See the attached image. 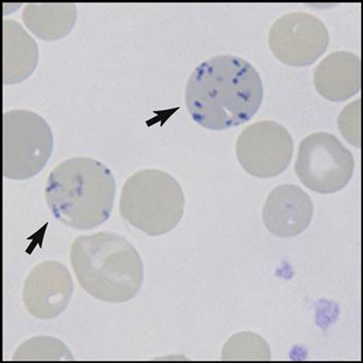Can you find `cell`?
<instances>
[{
    "label": "cell",
    "instance_id": "6da1fadb",
    "mask_svg": "<svg viewBox=\"0 0 363 363\" xmlns=\"http://www.w3.org/2000/svg\"><path fill=\"white\" fill-rule=\"evenodd\" d=\"M264 99L259 72L233 55L212 57L196 67L186 89V105L194 122L223 131L250 122Z\"/></svg>",
    "mask_w": 363,
    "mask_h": 363
},
{
    "label": "cell",
    "instance_id": "7a4b0ae2",
    "mask_svg": "<svg viewBox=\"0 0 363 363\" xmlns=\"http://www.w3.org/2000/svg\"><path fill=\"white\" fill-rule=\"evenodd\" d=\"M116 179L104 164L77 157L59 164L49 175L45 197L55 219L74 230H93L111 218Z\"/></svg>",
    "mask_w": 363,
    "mask_h": 363
},
{
    "label": "cell",
    "instance_id": "3957f363",
    "mask_svg": "<svg viewBox=\"0 0 363 363\" xmlns=\"http://www.w3.org/2000/svg\"><path fill=\"white\" fill-rule=\"evenodd\" d=\"M70 262L82 289L96 300L125 303L143 286V260L121 235L101 232L77 237Z\"/></svg>",
    "mask_w": 363,
    "mask_h": 363
},
{
    "label": "cell",
    "instance_id": "277c9868",
    "mask_svg": "<svg viewBox=\"0 0 363 363\" xmlns=\"http://www.w3.org/2000/svg\"><path fill=\"white\" fill-rule=\"evenodd\" d=\"M182 187L169 173L157 169L138 171L128 178L120 199V213L132 227L148 236L168 234L184 213Z\"/></svg>",
    "mask_w": 363,
    "mask_h": 363
},
{
    "label": "cell",
    "instance_id": "5b68a950",
    "mask_svg": "<svg viewBox=\"0 0 363 363\" xmlns=\"http://www.w3.org/2000/svg\"><path fill=\"white\" fill-rule=\"evenodd\" d=\"M54 148L51 127L27 109L4 114V175L13 180L36 177L47 166Z\"/></svg>",
    "mask_w": 363,
    "mask_h": 363
},
{
    "label": "cell",
    "instance_id": "8992f818",
    "mask_svg": "<svg viewBox=\"0 0 363 363\" xmlns=\"http://www.w3.org/2000/svg\"><path fill=\"white\" fill-rule=\"evenodd\" d=\"M354 168L350 150L326 132L311 134L301 141L294 166L301 184L323 195L346 187L353 177Z\"/></svg>",
    "mask_w": 363,
    "mask_h": 363
},
{
    "label": "cell",
    "instance_id": "52a82bcc",
    "mask_svg": "<svg viewBox=\"0 0 363 363\" xmlns=\"http://www.w3.org/2000/svg\"><path fill=\"white\" fill-rule=\"evenodd\" d=\"M240 165L248 174L272 178L291 165L294 140L286 128L273 121H260L242 131L236 143Z\"/></svg>",
    "mask_w": 363,
    "mask_h": 363
},
{
    "label": "cell",
    "instance_id": "ba28073f",
    "mask_svg": "<svg viewBox=\"0 0 363 363\" xmlns=\"http://www.w3.org/2000/svg\"><path fill=\"white\" fill-rule=\"evenodd\" d=\"M330 34L325 24L307 13H289L272 26L269 45L276 59L292 66L306 67L316 62L328 50Z\"/></svg>",
    "mask_w": 363,
    "mask_h": 363
},
{
    "label": "cell",
    "instance_id": "9c48e42d",
    "mask_svg": "<svg viewBox=\"0 0 363 363\" xmlns=\"http://www.w3.org/2000/svg\"><path fill=\"white\" fill-rule=\"evenodd\" d=\"M72 294L73 281L67 268L56 260H45L27 276L23 303L32 316L49 320L65 311Z\"/></svg>",
    "mask_w": 363,
    "mask_h": 363
},
{
    "label": "cell",
    "instance_id": "30bf717a",
    "mask_svg": "<svg viewBox=\"0 0 363 363\" xmlns=\"http://www.w3.org/2000/svg\"><path fill=\"white\" fill-rule=\"evenodd\" d=\"M313 214L310 196L296 184H283L274 189L267 199L262 220L271 234L291 238L309 228Z\"/></svg>",
    "mask_w": 363,
    "mask_h": 363
},
{
    "label": "cell",
    "instance_id": "8fae6325",
    "mask_svg": "<svg viewBox=\"0 0 363 363\" xmlns=\"http://www.w3.org/2000/svg\"><path fill=\"white\" fill-rule=\"evenodd\" d=\"M362 63L353 52H332L319 63L314 73L317 92L328 101L344 102L359 92Z\"/></svg>",
    "mask_w": 363,
    "mask_h": 363
},
{
    "label": "cell",
    "instance_id": "7c38bea8",
    "mask_svg": "<svg viewBox=\"0 0 363 363\" xmlns=\"http://www.w3.org/2000/svg\"><path fill=\"white\" fill-rule=\"evenodd\" d=\"M38 47L20 23L4 20V83L21 84L36 69Z\"/></svg>",
    "mask_w": 363,
    "mask_h": 363
},
{
    "label": "cell",
    "instance_id": "4fadbf2b",
    "mask_svg": "<svg viewBox=\"0 0 363 363\" xmlns=\"http://www.w3.org/2000/svg\"><path fill=\"white\" fill-rule=\"evenodd\" d=\"M25 26L40 40L56 42L72 32L77 22L73 4H29L23 10Z\"/></svg>",
    "mask_w": 363,
    "mask_h": 363
},
{
    "label": "cell",
    "instance_id": "5bb4252c",
    "mask_svg": "<svg viewBox=\"0 0 363 363\" xmlns=\"http://www.w3.org/2000/svg\"><path fill=\"white\" fill-rule=\"evenodd\" d=\"M223 360H268L271 349L268 342L255 333L243 332L233 335L223 349Z\"/></svg>",
    "mask_w": 363,
    "mask_h": 363
},
{
    "label": "cell",
    "instance_id": "9a60e30c",
    "mask_svg": "<svg viewBox=\"0 0 363 363\" xmlns=\"http://www.w3.org/2000/svg\"><path fill=\"white\" fill-rule=\"evenodd\" d=\"M13 360H72L69 349L55 337H38L25 342Z\"/></svg>",
    "mask_w": 363,
    "mask_h": 363
},
{
    "label": "cell",
    "instance_id": "2e32d148",
    "mask_svg": "<svg viewBox=\"0 0 363 363\" xmlns=\"http://www.w3.org/2000/svg\"><path fill=\"white\" fill-rule=\"evenodd\" d=\"M339 128L345 139L360 147V99L345 107L340 116Z\"/></svg>",
    "mask_w": 363,
    "mask_h": 363
}]
</instances>
